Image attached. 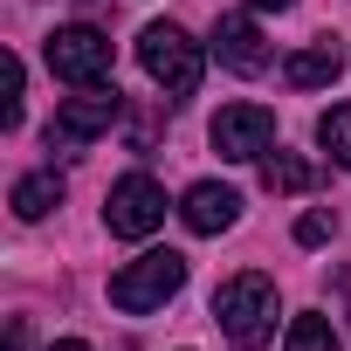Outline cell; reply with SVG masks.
Returning <instances> with one entry per match:
<instances>
[{
  "instance_id": "52a82bcc",
  "label": "cell",
  "mask_w": 351,
  "mask_h": 351,
  "mask_svg": "<svg viewBox=\"0 0 351 351\" xmlns=\"http://www.w3.org/2000/svg\"><path fill=\"white\" fill-rule=\"evenodd\" d=\"M207 138H214V152H221V158H234V165H241V158H262V152L276 145V117H269L262 104H228V110L214 117V131H207Z\"/></svg>"
},
{
  "instance_id": "9c48e42d",
  "label": "cell",
  "mask_w": 351,
  "mask_h": 351,
  "mask_svg": "<svg viewBox=\"0 0 351 351\" xmlns=\"http://www.w3.org/2000/svg\"><path fill=\"white\" fill-rule=\"evenodd\" d=\"M180 221H186L193 234H221V228H234V221H241V193H234V186H214V180H200V186H186V200H180Z\"/></svg>"
},
{
  "instance_id": "3957f363",
  "label": "cell",
  "mask_w": 351,
  "mask_h": 351,
  "mask_svg": "<svg viewBox=\"0 0 351 351\" xmlns=\"http://www.w3.org/2000/svg\"><path fill=\"white\" fill-rule=\"evenodd\" d=\"M138 62H145V76L165 97H193L200 90V42L186 28H172V21H152L138 35Z\"/></svg>"
},
{
  "instance_id": "7c38bea8",
  "label": "cell",
  "mask_w": 351,
  "mask_h": 351,
  "mask_svg": "<svg viewBox=\"0 0 351 351\" xmlns=\"http://www.w3.org/2000/svg\"><path fill=\"white\" fill-rule=\"evenodd\" d=\"M56 200H62V180H56V172H28V180H14V214H21V221H42Z\"/></svg>"
},
{
  "instance_id": "8992f818",
  "label": "cell",
  "mask_w": 351,
  "mask_h": 351,
  "mask_svg": "<svg viewBox=\"0 0 351 351\" xmlns=\"http://www.w3.org/2000/svg\"><path fill=\"white\" fill-rule=\"evenodd\" d=\"M124 117V97H117V83H104V90H83V97H69V104H56V117H49V152L62 145H90V138H104L110 124Z\"/></svg>"
},
{
  "instance_id": "ac0fdd59",
  "label": "cell",
  "mask_w": 351,
  "mask_h": 351,
  "mask_svg": "<svg viewBox=\"0 0 351 351\" xmlns=\"http://www.w3.org/2000/svg\"><path fill=\"white\" fill-rule=\"evenodd\" d=\"M49 351H90V344H83V337H62V344H49Z\"/></svg>"
},
{
  "instance_id": "30bf717a",
  "label": "cell",
  "mask_w": 351,
  "mask_h": 351,
  "mask_svg": "<svg viewBox=\"0 0 351 351\" xmlns=\"http://www.w3.org/2000/svg\"><path fill=\"white\" fill-rule=\"evenodd\" d=\"M282 76H289L296 90H324V83H337V76H344V42H337V35H324V42L296 49V56L282 62Z\"/></svg>"
},
{
  "instance_id": "6da1fadb",
  "label": "cell",
  "mask_w": 351,
  "mask_h": 351,
  "mask_svg": "<svg viewBox=\"0 0 351 351\" xmlns=\"http://www.w3.org/2000/svg\"><path fill=\"white\" fill-rule=\"evenodd\" d=\"M214 317H221V330H228L234 351H262V344L276 337V282L255 276V269L228 276V282L214 289Z\"/></svg>"
},
{
  "instance_id": "2e32d148",
  "label": "cell",
  "mask_w": 351,
  "mask_h": 351,
  "mask_svg": "<svg viewBox=\"0 0 351 351\" xmlns=\"http://www.w3.org/2000/svg\"><path fill=\"white\" fill-rule=\"evenodd\" d=\"M248 8H255V14H289L296 0H248Z\"/></svg>"
},
{
  "instance_id": "9a60e30c",
  "label": "cell",
  "mask_w": 351,
  "mask_h": 351,
  "mask_svg": "<svg viewBox=\"0 0 351 351\" xmlns=\"http://www.w3.org/2000/svg\"><path fill=\"white\" fill-rule=\"evenodd\" d=\"M330 228H337L330 214H303V221H296V241H303V248H317V241H330Z\"/></svg>"
},
{
  "instance_id": "e0dca14e",
  "label": "cell",
  "mask_w": 351,
  "mask_h": 351,
  "mask_svg": "<svg viewBox=\"0 0 351 351\" xmlns=\"http://www.w3.org/2000/svg\"><path fill=\"white\" fill-rule=\"evenodd\" d=\"M8 351H28V324L14 317V330H8Z\"/></svg>"
},
{
  "instance_id": "277c9868",
  "label": "cell",
  "mask_w": 351,
  "mask_h": 351,
  "mask_svg": "<svg viewBox=\"0 0 351 351\" xmlns=\"http://www.w3.org/2000/svg\"><path fill=\"white\" fill-rule=\"evenodd\" d=\"M49 69H56L62 83H76V90H104L110 69H117V49H110L104 28L76 21V28H56V35H49Z\"/></svg>"
},
{
  "instance_id": "5bb4252c",
  "label": "cell",
  "mask_w": 351,
  "mask_h": 351,
  "mask_svg": "<svg viewBox=\"0 0 351 351\" xmlns=\"http://www.w3.org/2000/svg\"><path fill=\"white\" fill-rule=\"evenodd\" d=\"M317 145L351 172V104H337V110H324V117H317Z\"/></svg>"
},
{
  "instance_id": "ba28073f",
  "label": "cell",
  "mask_w": 351,
  "mask_h": 351,
  "mask_svg": "<svg viewBox=\"0 0 351 351\" xmlns=\"http://www.w3.org/2000/svg\"><path fill=\"white\" fill-rule=\"evenodd\" d=\"M207 49H214L221 69H234V76H262V69H269V42H262V28H255L248 14H228Z\"/></svg>"
},
{
  "instance_id": "8fae6325",
  "label": "cell",
  "mask_w": 351,
  "mask_h": 351,
  "mask_svg": "<svg viewBox=\"0 0 351 351\" xmlns=\"http://www.w3.org/2000/svg\"><path fill=\"white\" fill-rule=\"evenodd\" d=\"M262 186H269V193H310V186H317V165L296 158V152H269V158H262Z\"/></svg>"
},
{
  "instance_id": "5b68a950",
  "label": "cell",
  "mask_w": 351,
  "mask_h": 351,
  "mask_svg": "<svg viewBox=\"0 0 351 351\" xmlns=\"http://www.w3.org/2000/svg\"><path fill=\"white\" fill-rule=\"evenodd\" d=\"M104 228L124 234V241L158 234L165 228V186L152 180V172H124V180L110 186V200H104Z\"/></svg>"
},
{
  "instance_id": "4fadbf2b",
  "label": "cell",
  "mask_w": 351,
  "mask_h": 351,
  "mask_svg": "<svg viewBox=\"0 0 351 351\" xmlns=\"http://www.w3.org/2000/svg\"><path fill=\"white\" fill-rule=\"evenodd\" d=\"M282 351H344V337L330 330V317H317V310H303L296 324H289V344Z\"/></svg>"
},
{
  "instance_id": "7a4b0ae2",
  "label": "cell",
  "mask_w": 351,
  "mask_h": 351,
  "mask_svg": "<svg viewBox=\"0 0 351 351\" xmlns=\"http://www.w3.org/2000/svg\"><path fill=\"white\" fill-rule=\"evenodd\" d=\"M180 282H186V255L145 248L138 262H124V269L110 276V303L131 310V317H145V310H165L172 296H180Z\"/></svg>"
}]
</instances>
